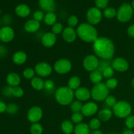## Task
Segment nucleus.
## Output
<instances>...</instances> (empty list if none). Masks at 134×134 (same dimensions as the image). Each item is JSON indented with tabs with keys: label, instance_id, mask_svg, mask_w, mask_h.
I'll use <instances>...</instances> for the list:
<instances>
[{
	"label": "nucleus",
	"instance_id": "1",
	"mask_svg": "<svg viewBox=\"0 0 134 134\" xmlns=\"http://www.w3.org/2000/svg\"><path fill=\"white\" fill-rule=\"evenodd\" d=\"M92 48L96 56L102 60H111L115 55V44L107 37H98L93 43Z\"/></svg>",
	"mask_w": 134,
	"mask_h": 134
},
{
	"label": "nucleus",
	"instance_id": "2",
	"mask_svg": "<svg viewBox=\"0 0 134 134\" xmlns=\"http://www.w3.org/2000/svg\"><path fill=\"white\" fill-rule=\"evenodd\" d=\"M77 36L84 42L94 43L98 38V32L95 26L89 23H82L77 28Z\"/></svg>",
	"mask_w": 134,
	"mask_h": 134
},
{
	"label": "nucleus",
	"instance_id": "3",
	"mask_svg": "<svg viewBox=\"0 0 134 134\" xmlns=\"http://www.w3.org/2000/svg\"><path fill=\"white\" fill-rule=\"evenodd\" d=\"M54 97L58 104L66 106L70 105L73 102L75 92L68 86H60L55 91Z\"/></svg>",
	"mask_w": 134,
	"mask_h": 134
},
{
	"label": "nucleus",
	"instance_id": "4",
	"mask_svg": "<svg viewBox=\"0 0 134 134\" xmlns=\"http://www.w3.org/2000/svg\"><path fill=\"white\" fill-rule=\"evenodd\" d=\"M113 112L116 117L119 119H125L131 115L132 106L126 101H119L113 107Z\"/></svg>",
	"mask_w": 134,
	"mask_h": 134
},
{
	"label": "nucleus",
	"instance_id": "5",
	"mask_svg": "<svg viewBox=\"0 0 134 134\" xmlns=\"http://www.w3.org/2000/svg\"><path fill=\"white\" fill-rule=\"evenodd\" d=\"M109 90L107 88L105 84L102 82L97 85H94L91 90V97L96 102L105 101L106 98L109 95Z\"/></svg>",
	"mask_w": 134,
	"mask_h": 134
},
{
	"label": "nucleus",
	"instance_id": "6",
	"mask_svg": "<svg viewBox=\"0 0 134 134\" xmlns=\"http://www.w3.org/2000/svg\"><path fill=\"white\" fill-rule=\"evenodd\" d=\"M133 14V9L131 5L127 3H123L116 12V18L120 22L125 23L130 20Z\"/></svg>",
	"mask_w": 134,
	"mask_h": 134
},
{
	"label": "nucleus",
	"instance_id": "7",
	"mask_svg": "<svg viewBox=\"0 0 134 134\" xmlns=\"http://www.w3.org/2000/svg\"><path fill=\"white\" fill-rule=\"evenodd\" d=\"M72 68L71 62L68 59L61 58L55 62L53 69L59 75H65L69 73Z\"/></svg>",
	"mask_w": 134,
	"mask_h": 134
},
{
	"label": "nucleus",
	"instance_id": "8",
	"mask_svg": "<svg viewBox=\"0 0 134 134\" xmlns=\"http://www.w3.org/2000/svg\"><path fill=\"white\" fill-rule=\"evenodd\" d=\"M103 17V14L100 9L97 7H92L88 10L86 13V20L88 23L95 26L101 22Z\"/></svg>",
	"mask_w": 134,
	"mask_h": 134
},
{
	"label": "nucleus",
	"instance_id": "9",
	"mask_svg": "<svg viewBox=\"0 0 134 134\" xmlns=\"http://www.w3.org/2000/svg\"><path fill=\"white\" fill-rule=\"evenodd\" d=\"M99 60L96 55H87L82 61L84 69L88 72H92L98 69Z\"/></svg>",
	"mask_w": 134,
	"mask_h": 134
},
{
	"label": "nucleus",
	"instance_id": "10",
	"mask_svg": "<svg viewBox=\"0 0 134 134\" xmlns=\"http://www.w3.org/2000/svg\"><path fill=\"white\" fill-rule=\"evenodd\" d=\"M34 69L36 74H37L39 77H47L52 74L53 68L48 62H40L35 65Z\"/></svg>",
	"mask_w": 134,
	"mask_h": 134
},
{
	"label": "nucleus",
	"instance_id": "11",
	"mask_svg": "<svg viewBox=\"0 0 134 134\" xmlns=\"http://www.w3.org/2000/svg\"><path fill=\"white\" fill-rule=\"evenodd\" d=\"M43 116V109L39 106H33L28 110L27 113V120L32 124L39 122Z\"/></svg>",
	"mask_w": 134,
	"mask_h": 134
},
{
	"label": "nucleus",
	"instance_id": "12",
	"mask_svg": "<svg viewBox=\"0 0 134 134\" xmlns=\"http://www.w3.org/2000/svg\"><path fill=\"white\" fill-rule=\"evenodd\" d=\"M98 112V105L96 103L93 102H88L85 103L82 106L81 113L84 116L90 117L96 115Z\"/></svg>",
	"mask_w": 134,
	"mask_h": 134
},
{
	"label": "nucleus",
	"instance_id": "13",
	"mask_svg": "<svg viewBox=\"0 0 134 134\" xmlns=\"http://www.w3.org/2000/svg\"><path fill=\"white\" fill-rule=\"evenodd\" d=\"M111 66L114 70L119 72L126 71L129 68V64L128 61L121 57H118L112 61Z\"/></svg>",
	"mask_w": 134,
	"mask_h": 134
},
{
	"label": "nucleus",
	"instance_id": "14",
	"mask_svg": "<svg viewBox=\"0 0 134 134\" xmlns=\"http://www.w3.org/2000/svg\"><path fill=\"white\" fill-rule=\"evenodd\" d=\"M14 37V31L10 26H4L0 29V40L4 43L10 42Z\"/></svg>",
	"mask_w": 134,
	"mask_h": 134
},
{
	"label": "nucleus",
	"instance_id": "15",
	"mask_svg": "<svg viewBox=\"0 0 134 134\" xmlns=\"http://www.w3.org/2000/svg\"><path fill=\"white\" fill-rule=\"evenodd\" d=\"M57 37L55 34L51 32H47L43 34L41 37L42 44L46 48L52 47L56 43Z\"/></svg>",
	"mask_w": 134,
	"mask_h": 134
},
{
	"label": "nucleus",
	"instance_id": "16",
	"mask_svg": "<svg viewBox=\"0 0 134 134\" xmlns=\"http://www.w3.org/2000/svg\"><path fill=\"white\" fill-rule=\"evenodd\" d=\"M62 34L64 40L68 43H73L77 39V31L75 30L74 27L68 26L64 29Z\"/></svg>",
	"mask_w": 134,
	"mask_h": 134
},
{
	"label": "nucleus",
	"instance_id": "17",
	"mask_svg": "<svg viewBox=\"0 0 134 134\" xmlns=\"http://www.w3.org/2000/svg\"><path fill=\"white\" fill-rule=\"evenodd\" d=\"M75 97L81 102H86L92 98L91 91L86 87H80L75 91Z\"/></svg>",
	"mask_w": 134,
	"mask_h": 134
},
{
	"label": "nucleus",
	"instance_id": "18",
	"mask_svg": "<svg viewBox=\"0 0 134 134\" xmlns=\"http://www.w3.org/2000/svg\"><path fill=\"white\" fill-rule=\"evenodd\" d=\"M40 22L34 19L27 20L24 24V30L30 34H34L37 32L40 28Z\"/></svg>",
	"mask_w": 134,
	"mask_h": 134
},
{
	"label": "nucleus",
	"instance_id": "19",
	"mask_svg": "<svg viewBox=\"0 0 134 134\" xmlns=\"http://www.w3.org/2000/svg\"><path fill=\"white\" fill-rule=\"evenodd\" d=\"M39 7L47 13L54 12L56 9V4L54 0H39Z\"/></svg>",
	"mask_w": 134,
	"mask_h": 134
},
{
	"label": "nucleus",
	"instance_id": "20",
	"mask_svg": "<svg viewBox=\"0 0 134 134\" xmlns=\"http://www.w3.org/2000/svg\"><path fill=\"white\" fill-rule=\"evenodd\" d=\"M27 56L26 52L19 51L16 52L13 56V61L15 64L18 65H22L27 61Z\"/></svg>",
	"mask_w": 134,
	"mask_h": 134
},
{
	"label": "nucleus",
	"instance_id": "21",
	"mask_svg": "<svg viewBox=\"0 0 134 134\" xmlns=\"http://www.w3.org/2000/svg\"><path fill=\"white\" fill-rule=\"evenodd\" d=\"M30 8L26 4H20L16 6L15 13L18 16L21 18H26L30 14Z\"/></svg>",
	"mask_w": 134,
	"mask_h": 134
},
{
	"label": "nucleus",
	"instance_id": "22",
	"mask_svg": "<svg viewBox=\"0 0 134 134\" xmlns=\"http://www.w3.org/2000/svg\"><path fill=\"white\" fill-rule=\"evenodd\" d=\"M7 82L11 87L18 86L21 82V78L18 74L16 73H10L7 75L6 79Z\"/></svg>",
	"mask_w": 134,
	"mask_h": 134
},
{
	"label": "nucleus",
	"instance_id": "23",
	"mask_svg": "<svg viewBox=\"0 0 134 134\" xmlns=\"http://www.w3.org/2000/svg\"><path fill=\"white\" fill-rule=\"evenodd\" d=\"M113 112L111 109L107 108L102 109L98 113V117L101 121L107 122L112 118Z\"/></svg>",
	"mask_w": 134,
	"mask_h": 134
},
{
	"label": "nucleus",
	"instance_id": "24",
	"mask_svg": "<svg viewBox=\"0 0 134 134\" xmlns=\"http://www.w3.org/2000/svg\"><path fill=\"white\" fill-rule=\"evenodd\" d=\"M44 81L40 77H35L31 80V86L34 90L40 91L44 89Z\"/></svg>",
	"mask_w": 134,
	"mask_h": 134
},
{
	"label": "nucleus",
	"instance_id": "25",
	"mask_svg": "<svg viewBox=\"0 0 134 134\" xmlns=\"http://www.w3.org/2000/svg\"><path fill=\"white\" fill-rule=\"evenodd\" d=\"M103 78V75H102V73L99 71V70H98V69L90 72V75H89L90 81L94 85H97V84H99L100 82H102Z\"/></svg>",
	"mask_w": 134,
	"mask_h": 134
},
{
	"label": "nucleus",
	"instance_id": "26",
	"mask_svg": "<svg viewBox=\"0 0 134 134\" xmlns=\"http://www.w3.org/2000/svg\"><path fill=\"white\" fill-rule=\"evenodd\" d=\"M81 80L78 76H73L69 79L68 82V86L73 90V91H75L77 89L81 87Z\"/></svg>",
	"mask_w": 134,
	"mask_h": 134
},
{
	"label": "nucleus",
	"instance_id": "27",
	"mask_svg": "<svg viewBox=\"0 0 134 134\" xmlns=\"http://www.w3.org/2000/svg\"><path fill=\"white\" fill-rule=\"evenodd\" d=\"M90 130L88 124L81 122L80 124H77L75 126L73 132L75 134H89Z\"/></svg>",
	"mask_w": 134,
	"mask_h": 134
},
{
	"label": "nucleus",
	"instance_id": "28",
	"mask_svg": "<svg viewBox=\"0 0 134 134\" xmlns=\"http://www.w3.org/2000/svg\"><path fill=\"white\" fill-rule=\"evenodd\" d=\"M74 126L71 120H65L62 123L61 129L65 134H71L74 132Z\"/></svg>",
	"mask_w": 134,
	"mask_h": 134
},
{
	"label": "nucleus",
	"instance_id": "29",
	"mask_svg": "<svg viewBox=\"0 0 134 134\" xmlns=\"http://www.w3.org/2000/svg\"><path fill=\"white\" fill-rule=\"evenodd\" d=\"M57 20V16L54 12H49L44 14V22L48 26H53L55 23H56Z\"/></svg>",
	"mask_w": 134,
	"mask_h": 134
},
{
	"label": "nucleus",
	"instance_id": "30",
	"mask_svg": "<svg viewBox=\"0 0 134 134\" xmlns=\"http://www.w3.org/2000/svg\"><path fill=\"white\" fill-rule=\"evenodd\" d=\"M30 130L31 134H42L43 132V126L39 122L34 123L30 126Z\"/></svg>",
	"mask_w": 134,
	"mask_h": 134
},
{
	"label": "nucleus",
	"instance_id": "31",
	"mask_svg": "<svg viewBox=\"0 0 134 134\" xmlns=\"http://www.w3.org/2000/svg\"><path fill=\"white\" fill-rule=\"evenodd\" d=\"M116 12H117V10H116V9H114V8L108 7L105 9L103 13V15L106 18L112 19V18L116 16Z\"/></svg>",
	"mask_w": 134,
	"mask_h": 134
},
{
	"label": "nucleus",
	"instance_id": "32",
	"mask_svg": "<svg viewBox=\"0 0 134 134\" xmlns=\"http://www.w3.org/2000/svg\"><path fill=\"white\" fill-rule=\"evenodd\" d=\"M82 106L83 105L82 104V102L79 100L73 101L70 104V108L72 112L74 113H80L81 112Z\"/></svg>",
	"mask_w": 134,
	"mask_h": 134
},
{
	"label": "nucleus",
	"instance_id": "33",
	"mask_svg": "<svg viewBox=\"0 0 134 134\" xmlns=\"http://www.w3.org/2000/svg\"><path fill=\"white\" fill-rule=\"evenodd\" d=\"M105 84L106 86H107V88L109 90H114V89H115L117 87L118 85H119V81H118V80L116 78L112 77V78L107 79Z\"/></svg>",
	"mask_w": 134,
	"mask_h": 134
},
{
	"label": "nucleus",
	"instance_id": "34",
	"mask_svg": "<svg viewBox=\"0 0 134 134\" xmlns=\"http://www.w3.org/2000/svg\"><path fill=\"white\" fill-rule=\"evenodd\" d=\"M35 69H32L31 68H27L23 71V77L26 79L31 80L35 77Z\"/></svg>",
	"mask_w": 134,
	"mask_h": 134
},
{
	"label": "nucleus",
	"instance_id": "35",
	"mask_svg": "<svg viewBox=\"0 0 134 134\" xmlns=\"http://www.w3.org/2000/svg\"><path fill=\"white\" fill-rule=\"evenodd\" d=\"M84 119V116L82 113H74L71 116V120L73 124H78L82 122Z\"/></svg>",
	"mask_w": 134,
	"mask_h": 134
},
{
	"label": "nucleus",
	"instance_id": "36",
	"mask_svg": "<svg viewBox=\"0 0 134 134\" xmlns=\"http://www.w3.org/2000/svg\"><path fill=\"white\" fill-rule=\"evenodd\" d=\"M88 126L90 130H99L101 126V120L98 118H94L90 120Z\"/></svg>",
	"mask_w": 134,
	"mask_h": 134
},
{
	"label": "nucleus",
	"instance_id": "37",
	"mask_svg": "<svg viewBox=\"0 0 134 134\" xmlns=\"http://www.w3.org/2000/svg\"><path fill=\"white\" fill-rule=\"evenodd\" d=\"M111 64H112V62H111V60H102L101 59V60H99L98 70H99V71L102 73L105 69H106L108 67L111 66Z\"/></svg>",
	"mask_w": 134,
	"mask_h": 134
},
{
	"label": "nucleus",
	"instance_id": "38",
	"mask_svg": "<svg viewBox=\"0 0 134 134\" xmlns=\"http://www.w3.org/2000/svg\"><path fill=\"white\" fill-rule=\"evenodd\" d=\"M64 29L62 24L60 22H56L52 26V32L56 35H58L62 33Z\"/></svg>",
	"mask_w": 134,
	"mask_h": 134
},
{
	"label": "nucleus",
	"instance_id": "39",
	"mask_svg": "<svg viewBox=\"0 0 134 134\" xmlns=\"http://www.w3.org/2000/svg\"><path fill=\"white\" fill-rule=\"evenodd\" d=\"M24 94V91L22 89V88L18 86L13 87V89H12V95L14 97H15V98H21V97L23 96Z\"/></svg>",
	"mask_w": 134,
	"mask_h": 134
},
{
	"label": "nucleus",
	"instance_id": "40",
	"mask_svg": "<svg viewBox=\"0 0 134 134\" xmlns=\"http://www.w3.org/2000/svg\"><path fill=\"white\" fill-rule=\"evenodd\" d=\"M114 73H115V70H114L113 68H112V66H110L107 68L106 69H105L102 72V75H103V78H105L107 79H109L110 78H112L114 75Z\"/></svg>",
	"mask_w": 134,
	"mask_h": 134
},
{
	"label": "nucleus",
	"instance_id": "41",
	"mask_svg": "<svg viewBox=\"0 0 134 134\" xmlns=\"http://www.w3.org/2000/svg\"><path fill=\"white\" fill-rule=\"evenodd\" d=\"M105 103L108 107H113L115 105V104L117 103V101H116V98L114 96L109 95L105 99Z\"/></svg>",
	"mask_w": 134,
	"mask_h": 134
},
{
	"label": "nucleus",
	"instance_id": "42",
	"mask_svg": "<svg viewBox=\"0 0 134 134\" xmlns=\"http://www.w3.org/2000/svg\"><path fill=\"white\" fill-rule=\"evenodd\" d=\"M55 84L54 81L51 79H47L44 81V89L47 92H52L54 90Z\"/></svg>",
	"mask_w": 134,
	"mask_h": 134
},
{
	"label": "nucleus",
	"instance_id": "43",
	"mask_svg": "<svg viewBox=\"0 0 134 134\" xmlns=\"http://www.w3.org/2000/svg\"><path fill=\"white\" fill-rule=\"evenodd\" d=\"M18 111V106L15 103H10L7 107L6 112L10 115H14Z\"/></svg>",
	"mask_w": 134,
	"mask_h": 134
},
{
	"label": "nucleus",
	"instance_id": "44",
	"mask_svg": "<svg viewBox=\"0 0 134 134\" xmlns=\"http://www.w3.org/2000/svg\"><path fill=\"white\" fill-rule=\"evenodd\" d=\"M79 19L77 16L71 15L68 19V24L69 27H75L78 25Z\"/></svg>",
	"mask_w": 134,
	"mask_h": 134
},
{
	"label": "nucleus",
	"instance_id": "45",
	"mask_svg": "<svg viewBox=\"0 0 134 134\" xmlns=\"http://www.w3.org/2000/svg\"><path fill=\"white\" fill-rule=\"evenodd\" d=\"M125 124L129 130H132L134 128V116L130 115L128 117L126 118Z\"/></svg>",
	"mask_w": 134,
	"mask_h": 134
},
{
	"label": "nucleus",
	"instance_id": "46",
	"mask_svg": "<svg viewBox=\"0 0 134 134\" xmlns=\"http://www.w3.org/2000/svg\"><path fill=\"white\" fill-rule=\"evenodd\" d=\"M109 3V0H95L96 7L99 9H106Z\"/></svg>",
	"mask_w": 134,
	"mask_h": 134
},
{
	"label": "nucleus",
	"instance_id": "47",
	"mask_svg": "<svg viewBox=\"0 0 134 134\" xmlns=\"http://www.w3.org/2000/svg\"><path fill=\"white\" fill-rule=\"evenodd\" d=\"M44 14L42 10H37L34 14V19L38 22H41L42 20H44Z\"/></svg>",
	"mask_w": 134,
	"mask_h": 134
},
{
	"label": "nucleus",
	"instance_id": "48",
	"mask_svg": "<svg viewBox=\"0 0 134 134\" xmlns=\"http://www.w3.org/2000/svg\"><path fill=\"white\" fill-rule=\"evenodd\" d=\"M12 89H13V87L10 86L5 87L3 90V95L7 97H10L13 96L12 95Z\"/></svg>",
	"mask_w": 134,
	"mask_h": 134
},
{
	"label": "nucleus",
	"instance_id": "49",
	"mask_svg": "<svg viewBox=\"0 0 134 134\" xmlns=\"http://www.w3.org/2000/svg\"><path fill=\"white\" fill-rule=\"evenodd\" d=\"M11 17L9 14H5V16H3V17L2 18V22H3L5 24H6L7 26H8L7 25L9 24L11 22Z\"/></svg>",
	"mask_w": 134,
	"mask_h": 134
},
{
	"label": "nucleus",
	"instance_id": "50",
	"mask_svg": "<svg viewBox=\"0 0 134 134\" xmlns=\"http://www.w3.org/2000/svg\"><path fill=\"white\" fill-rule=\"evenodd\" d=\"M127 33H128V35L129 36L134 38V24H132L130 26H129V27L127 30Z\"/></svg>",
	"mask_w": 134,
	"mask_h": 134
},
{
	"label": "nucleus",
	"instance_id": "51",
	"mask_svg": "<svg viewBox=\"0 0 134 134\" xmlns=\"http://www.w3.org/2000/svg\"><path fill=\"white\" fill-rule=\"evenodd\" d=\"M7 105L4 102H0V113L5 112L7 110Z\"/></svg>",
	"mask_w": 134,
	"mask_h": 134
},
{
	"label": "nucleus",
	"instance_id": "52",
	"mask_svg": "<svg viewBox=\"0 0 134 134\" xmlns=\"http://www.w3.org/2000/svg\"><path fill=\"white\" fill-rule=\"evenodd\" d=\"M122 134H134V132L131 130H126L124 132H123Z\"/></svg>",
	"mask_w": 134,
	"mask_h": 134
},
{
	"label": "nucleus",
	"instance_id": "53",
	"mask_svg": "<svg viewBox=\"0 0 134 134\" xmlns=\"http://www.w3.org/2000/svg\"><path fill=\"white\" fill-rule=\"evenodd\" d=\"M92 134H103V133H102V131L99 130H97L94 131V133H93Z\"/></svg>",
	"mask_w": 134,
	"mask_h": 134
},
{
	"label": "nucleus",
	"instance_id": "54",
	"mask_svg": "<svg viewBox=\"0 0 134 134\" xmlns=\"http://www.w3.org/2000/svg\"><path fill=\"white\" fill-rule=\"evenodd\" d=\"M131 6H132V9H133V10H134V0L132 2V4H131Z\"/></svg>",
	"mask_w": 134,
	"mask_h": 134
},
{
	"label": "nucleus",
	"instance_id": "55",
	"mask_svg": "<svg viewBox=\"0 0 134 134\" xmlns=\"http://www.w3.org/2000/svg\"><path fill=\"white\" fill-rule=\"evenodd\" d=\"M131 84H132V87L134 88V79H133L132 81V82H131Z\"/></svg>",
	"mask_w": 134,
	"mask_h": 134
},
{
	"label": "nucleus",
	"instance_id": "56",
	"mask_svg": "<svg viewBox=\"0 0 134 134\" xmlns=\"http://www.w3.org/2000/svg\"><path fill=\"white\" fill-rule=\"evenodd\" d=\"M1 23H2V20H1V18H0V26H1Z\"/></svg>",
	"mask_w": 134,
	"mask_h": 134
},
{
	"label": "nucleus",
	"instance_id": "57",
	"mask_svg": "<svg viewBox=\"0 0 134 134\" xmlns=\"http://www.w3.org/2000/svg\"><path fill=\"white\" fill-rule=\"evenodd\" d=\"M1 10H0V14H1Z\"/></svg>",
	"mask_w": 134,
	"mask_h": 134
},
{
	"label": "nucleus",
	"instance_id": "58",
	"mask_svg": "<svg viewBox=\"0 0 134 134\" xmlns=\"http://www.w3.org/2000/svg\"><path fill=\"white\" fill-rule=\"evenodd\" d=\"M111 134H116V133H111Z\"/></svg>",
	"mask_w": 134,
	"mask_h": 134
}]
</instances>
